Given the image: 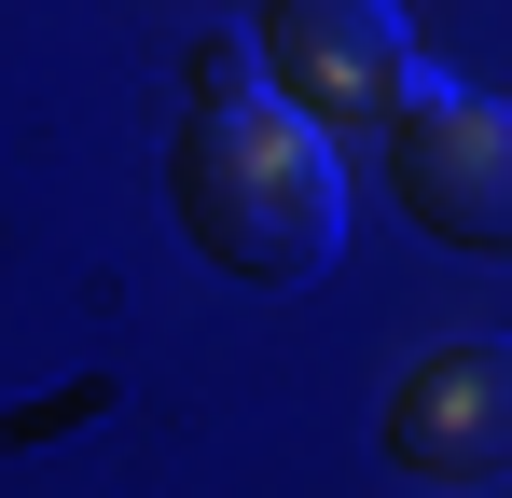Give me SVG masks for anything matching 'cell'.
<instances>
[{
	"mask_svg": "<svg viewBox=\"0 0 512 498\" xmlns=\"http://www.w3.org/2000/svg\"><path fill=\"white\" fill-rule=\"evenodd\" d=\"M167 208H180V236L208 249L222 277L305 291L346 249V166H333V139L305 111L250 97V111H194L167 139Z\"/></svg>",
	"mask_w": 512,
	"mask_h": 498,
	"instance_id": "cell-1",
	"label": "cell"
},
{
	"mask_svg": "<svg viewBox=\"0 0 512 498\" xmlns=\"http://www.w3.org/2000/svg\"><path fill=\"white\" fill-rule=\"evenodd\" d=\"M263 42V97L277 111H305L319 139H360V125H402L429 83V56H416V28H402V0H263L250 14Z\"/></svg>",
	"mask_w": 512,
	"mask_h": 498,
	"instance_id": "cell-2",
	"label": "cell"
},
{
	"mask_svg": "<svg viewBox=\"0 0 512 498\" xmlns=\"http://www.w3.org/2000/svg\"><path fill=\"white\" fill-rule=\"evenodd\" d=\"M388 194L429 249L457 263H512V97L429 83L416 111L388 125Z\"/></svg>",
	"mask_w": 512,
	"mask_h": 498,
	"instance_id": "cell-3",
	"label": "cell"
},
{
	"mask_svg": "<svg viewBox=\"0 0 512 498\" xmlns=\"http://www.w3.org/2000/svg\"><path fill=\"white\" fill-rule=\"evenodd\" d=\"M388 471L416 485H512V332H443L388 374L374 402Z\"/></svg>",
	"mask_w": 512,
	"mask_h": 498,
	"instance_id": "cell-4",
	"label": "cell"
},
{
	"mask_svg": "<svg viewBox=\"0 0 512 498\" xmlns=\"http://www.w3.org/2000/svg\"><path fill=\"white\" fill-rule=\"evenodd\" d=\"M263 97V56L250 42H194V111H250Z\"/></svg>",
	"mask_w": 512,
	"mask_h": 498,
	"instance_id": "cell-5",
	"label": "cell"
}]
</instances>
